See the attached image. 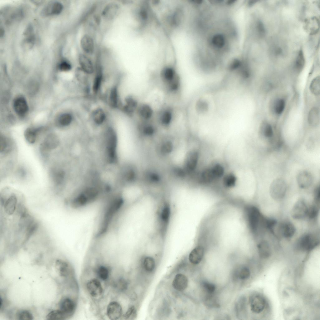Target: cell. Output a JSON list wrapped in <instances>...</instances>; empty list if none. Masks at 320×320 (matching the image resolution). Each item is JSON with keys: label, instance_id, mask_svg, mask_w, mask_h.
Segmentation results:
<instances>
[{"label": "cell", "instance_id": "d590c367", "mask_svg": "<svg viewBox=\"0 0 320 320\" xmlns=\"http://www.w3.org/2000/svg\"><path fill=\"white\" fill-rule=\"evenodd\" d=\"M143 266L146 271L149 272H152L154 270L155 266L154 259L150 257H146L143 261Z\"/></svg>", "mask_w": 320, "mask_h": 320}, {"label": "cell", "instance_id": "9a60e30c", "mask_svg": "<svg viewBox=\"0 0 320 320\" xmlns=\"http://www.w3.org/2000/svg\"><path fill=\"white\" fill-rule=\"evenodd\" d=\"M120 10L119 5L115 2H111L107 4L103 8L102 15L103 18L108 20L114 18Z\"/></svg>", "mask_w": 320, "mask_h": 320}, {"label": "cell", "instance_id": "11a10c76", "mask_svg": "<svg viewBox=\"0 0 320 320\" xmlns=\"http://www.w3.org/2000/svg\"><path fill=\"white\" fill-rule=\"evenodd\" d=\"M314 197L315 200L317 201H319L320 197V186H317L315 189L314 192Z\"/></svg>", "mask_w": 320, "mask_h": 320}, {"label": "cell", "instance_id": "ba28073f", "mask_svg": "<svg viewBox=\"0 0 320 320\" xmlns=\"http://www.w3.org/2000/svg\"><path fill=\"white\" fill-rule=\"evenodd\" d=\"M251 309L253 312L259 313L264 309L266 301L265 297L259 294H255L249 298Z\"/></svg>", "mask_w": 320, "mask_h": 320}, {"label": "cell", "instance_id": "7dc6e473", "mask_svg": "<svg viewBox=\"0 0 320 320\" xmlns=\"http://www.w3.org/2000/svg\"><path fill=\"white\" fill-rule=\"evenodd\" d=\"M318 209L314 205H312L308 208L307 216L311 219L314 218L317 215Z\"/></svg>", "mask_w": 320, "mask_h": 320}, {"label": "cell", "instance_id": "f5cc1de1", "mask_svg": "<svg viewBox=\"0 0 320 320\" xmlns=\"http://www.w3.org/2000/svg\"><path fill=\"white\" fill-rule=\"evenodd\" d=\"M59 68L62 71L67 72L71 69L72 65L68 62L67 61H63L59 64Z\"/></svg>", "mask_w": 320, "mask_h": 320}, {"label": "cell", "instance_id": "5bb4252c", "mask_svg": "<svg viewBox=\"0 0 320 320\" xmlns=\"http://www.w3.org/2000/svg\"><path fill=\"white\" fill-rule=\"evenodd\" d=\"M125 104L122 107L124 112L130 116H132L139 105L137 99L133 96L131 95L127 96L125 99Z\"/></svg>", "mask_w": 320, "mask_h": 320}, {"label": "cell", "instance_id": "db71d44e", "mask_svg": "<svg viewBox=\"0 0 320 320\" xmlns=\"http://www.w3.org/2000/svg\"><path fill=\"white\" fill-rule=\"evenodd\" d=\"M276 221L272 218H265L264 219V224L265 226L268 228L272 229L275 226Z\"/></svg>", "mask_w": 320, "mask_h": 320}, {"label": "cell", "instance_id": "ee69618b", "mask_svg": "<svg viewBox=\"0 0 320 320\" xmlns=\"http://www.w3.org/2000/svg\"><path fill=\"white\" fill-rule=\"evenodd\" d=\"M170 210L169 206L165 205L162 209L160 215V218L164 222H167L169 218Z\"/></svg>", "mask_w": 320, "mask_h": 320}, {"label": "cell", "instance_id": "ab89813d", "mask_svg": "<svg viewBox=\"0 0 320 320\" xmlns=\"http://www.w3.org/2000/svg\"><path fill=\"white\" fill-rule=\"evenodd\" d=\"M236 180V177L233 174H228L224 177L223 182L226 187H231L235 185Z\"/></svg>", "mask_w": 320, "mask_h": 320}, {"label": "cell", "instance_id": "bcb514c9", "mask_svg": "<svg viewBox=\"0 0 320 320\" xmlns=\"http://www.w3.org/2000/svg\"><path fill=\"white\" fill-rule=\"evenodd\" d=\"M75 72L76 77L79 81L84 82L87 80V76L88 74L80 67H78L76 69Z\"/></svg>", "mask_w": 320, "mask_h": 320}, {"label": "cell", "instance_id": "d6a6232c", "mask_svg": "<svg viewBox=\"0 0 320 320\" xmlns=\"http://www.w3.org/2000/svg\"><path fill=\"white\" fill-rule=\"evenodd\" d=\"M39 128H28L25 131L24 137L26 140L30 143H34L37 139L38 133L40 130Z\"/></svg>", "mask_w": 320, "mask_h": 320}, {"label": "cell", "instance_id": "836d02e7", "mask_svg": "<svg viewBox=\"0 0 320 320\" xmlns=\"http://www.w3.org/2000/svg\"><path fill=\"white\" fill-rule=\"evenodd\" d=\"M47 320H65L68 318L65 314L59 309L52 310L47 315Z\"/></svg>", "mask_w": 320, "mask_h": 320}, {"label": "cell", "instance_id": "4dcf8cb0", "mask_svg": "<svg viewBox=\"0 0 320 320\" xmlns=\"http://www.w3.org/2000/svg\"><path fill=\"white\" fill-rule=\"evenodd\" d=\"M10 139L3 135L0 137V152L6 153L9 152L12 149V143Z\"/></svg>", "mask_w": 320, "mask_h": 320}, {"label": "cell", "instance_id": "f546056e", "mask_svg": "<svg viewBox=\"0 0 320 320\" xmlns=\"http://www.w3.org/2000/svg\"><path fill=\"white\" fill-rule=\"evenodd\" d=\"M52 181L56 186L61 185L64 180L65 176L64 172L60 169H55L52 170L51 173Z\"/></svg>", "mask_w": 320, "mask_h": 320}, {"label": "cell", "instance_id": "5b68a950", "mask_svg": "<svg viewBox=\"0 0 320 320\" xmlns=\"http://www.w3.org/2000/svg\"><path fill=\"white\" fill-rule=\"evenodd\" d=\"M106 315L109 319L116 320L122 318L124 314L122 307L119 302L116 300L110 301L107 305Z\"/></svg>", "mask_w": 320, "mask_h": 320}, {"label": "cell", "instance_id": "30bf717a", "mask_svg": "<svg viewBox=\"0 0 320 320\" xmlns=\"http://www.w3.org/2000/svg\"><path fill=\"white\" fill-rule=\"evenodd\" d=\"M136 112L143 121H149L152 119L154 114L153 108L147 103L139 104Z\"/></svg>", "mask_w": 320, "mask_h": 320}, {"label": "cell", "instance_id": "44dd1931", "mask_svg": "<svg viewBox=\"0 0 320 320\" xmlns=\"http://www.w3.org/2000/svg\"><path fill=\"white\" fill-rule=\"evenodd\" d=\"M63 5L60 2H54L48 4L42 10V14L45 16L57 15L63 9Z\"/></svg>", "mask_w": 320, "mask_h": 320}, {"label": "cell", "instance_id": "cb8c5ba5", "mask_svg": "<svg viewBox=\"0 0 320 320\" xmlns=\"http://www.w3.org/2000/svg\"><path fill=\"white\" fill-rule=\"evenodd\" d=\"M279 230L282 235L286 238L292 237L295 234V228L293 225L289 222L281 224L279 227Z\"/></svg>", "mask_w": 320, "mask_h": 320}, {"label": "cell", "instance_id": "3957f363", "mask_svg": "<svg viewBox=\"0 0 320 320\" xmlns=\"http://www.w3.org/2000/svg\"><path fill=\"white\" fill-rule=\"evenodd\" d=\"M319 243V239L315 235L306 234L301 237L298 240L297 246L302 251H307L314 248Z\"/></svg>", "mask_w": 320, "mask_h": 320}, {"label": "cell", "instance_id": "681fc988", "mask_svg": "<svg viewBox=\"0 0 320 320\" xmlns=\"http://www.w3.org/2000/svg\"><path fill=\"white\" fill-rule=\"evenodd\" d=\"M255 29L258 34L260 37H263L265 35V28L263 23L261 21H259L256 23Z\"/></svg>", "mask_w": 320, "mask_h": 320}, {"label": "cell", "instance_id": "e575fe53", "mask_svg": "<svg viewBox=\"0 0 320 320\" xmlns=\"http://www.w3.org/2000/svg\"><path fill=\"white\" fill-rule=\"evenodd\" d=\"M310 89L312 93L316 96L320 93V78L319 76L315 78L310 85Z\"/></svg>", "mask_w": 320, "mask_h": 320}, {"label": "cell", "instance_id": "7402d4cb", "mask_svg": "<svg viewBox=\"0 0 320 320\" xmlns=\"http://www.w3.org/2000/svg\"><path fill=\"white\" fill-rule=\"evenodd\" d=\"M55 267L61 277H67L72 272L70 265L67 262L62 260H58L55 262Z\"/></svg>", "mask_w": 320, "mask_h": 320}, {"label": "cell", "instance_id": "f6af8a7d", "mask_svg": "<svg viewBox=\"0 0 320 320\" xmlns=\"http://www.w3.org/2000/svg\"><path fill=\"white\" fill-rule=\"evenodd\" d=\"M19 320H32L33 317L29 311L27 310H22L19 312L17 315Z\"/></svg>", "mask_w": 320, "mask_h": 320}, {"label": "cell", "instance_id": "f35d334b", "mask_svg": "<svg viewBox=\"0 0 320 320\" xmlns=\"http://www.w3.org/2000/svg\"><path fill=\"white\" fill-rule=\"evenodd\" d=\"M201 180L205 182H209L215 179L211 168L206 169L202 172L201 175Z\"/></svg>", "mask_w": 320, "mask_h": 320}, {"label": "cell", "instance_id": "ac0fdd59", "mask_svg": "<svg viewBox=\"0 0 320 320\" xmlns=\"http://www.w3.org/2000/svg\"><path fill=\"white\" fill-rule=\"evenodd\" d=\"M80 46L83 51L87 54H92L94 50V42L92 38L88 34H85L81 38Z\"/></svg>", "mask_w": 320, "mask_h": 320}, {"label": "cell", "instance_id": "f907efd6", "mask_svg": "<svg viewBox=\"0 0 320 320\" xmlns=\"http://www.w3.org/2000/svg\"><path fill=\"white\" fill-rule=\"evenodd\" d=\"M202 285L204 290L209 294H212L215 290V286L212 283L207 282H204Z\"/></svg>", "mask_w": 320, "mask_h": 320}, {"label": "cell", "instance_id": "52a82bcc", "mask_svg": "<svg viewBox=\"0 0 320 320\" xmlns=\"http://www.w3.org/2000/svg\"><path fill=\"white\" fill-rule=\"evenodd\" d=\"M59 309L63 312L68 318L71 317L75 312L77 308L76 300L70 297L64 296L59 302Z\"/></svg>", "mask_w": 320, "mask_h": 320}, {"label": "cell", "instance_id": "7a4b0ae2", "mask_svg": "<svg viewBox=\"0 0 320 320\" xmlns=\"http://www.w3.org/2000/svg\"><path fill=\"white\" fill-rule=\"evenodd\" d=\"M287 190L286 184L282 178L274 179L272 182L269 189L270 193L272 198L278 200L283 198Z\"/></svg>", "mask_w": 320, "mask_h": 320}, {"label": "cell", "instance_id": "4316f807", "mask_svg": "<svg viewBox=\"0 0 320 320\" xmlns=\"http://www.w3.org/2000/svg\"><path fill=\"white\" fill-rule=\"evenodd\" d=\"M92 118L94 122L98 125L102 124L106 118V114L101 108L95 109L92 113Z\"/></svg>", "mask_w": 320, "mask_h": 320}, {"label": "cell", "instance_id": "1f68e13d", "mask_svg": "<svg viewBox=\"0 0 320 320\" xmlns=\"http://www.w3.org/2000/svg\"><path fill=\"white\" fill-rule=\"evenodd\" d=\"M308 120L309 123L313 126L317 125L320 121V113L317 108H313L309 113Z\"/></svg>", "mask_w": 320, "mask_h": 320}, {"label": "cell", "instance_id": "7bdbcfd3", "mask_svg": "<svg viewBox=\"0 0 320 320\" xmlns=\"http://www.w3.org/2000/svg\"><path fill=\"white\" fill-rule=\"evenodd\" d=\"M211 168L215 178H220L223 174L224 169L219 164H216Z\"/></svg>", "mask_w": 320, "mask_h": 320}, {"label": "cell", "instance_id": "9c48e42d", "mask_svg": "<svg viewBox=\"0 0 320 320\" xmlns=\"http://www.w3.org/2000/svg\"><path fill=\"white\" fill-rule=\"evenodd\" d=\"M308 207L304 200H298L295 203L291 211V215L295 219H300L307 216Z\"/></svg>", "mask_w": 320, "mask_h": 320}, {"label": "cell", "instance_id": "60d3db41", "mask_svg": "<svg viewBox=\"0 0 320 320\" xmlns=\"http://www.w3.org/2000/svg\"><path fill=\"white\" fill-rule=\"evenodd\" d=\"M285 106V101L282 99H279L276 102L274 109L276 113L278 115L281 114L283 111Z\"/></svg>", "mask_w": 320, "mask_h": 320}, {"label": "cell", "instance_id": "277c9868", "mask_svg": "<svg viewBox=\"0 0 320 320\" xmlns=\"http://www.w3.org/2000/svg\"><path fill=\"white\" fill-rule=\"evenodd\" d=\"M107 149L109 160L111 162L114 161L116 157L117 137L113 129L109 128L106 131Z\"/></svg>", "mask_w": 320, "mask_h": 320}, {"label": "cell", "instance_id": "8d00e7d4", "mask_svg": "<svg viewBox=\"0 0 320 320\" xmlns=\"http://www.w3.org/2000/svg\"><path fill=\"white\" fill-rule=\"evenodd\" d=\"M305 60L302 51L300 50L298 53L295 63V67L298 71H300L303 68Z\"/></svg>", "mask_w": 320, "mask_h": 320}, {"label": "cell", "instance_id": "d6986e66", "mask_svg": "<svg viewBox=\"0 0 320 320\" xmlns=\"http://www.w3.org/2000/svg\"><path fill=\"white\" fill-rule=\"evenodd\" d=\"M188 284V280L184 275L178 273L174 277L172 282V285L176 290L182 292L187 288Z\"/></svg>", "mask_w": 320, "mask_h": 320}, {"label": "cell", "instance_id": "8992f818", "mask_svg": "<svg viewBox=\"0 0 320 320\" xmlns=\"http://www.w3.org/2000/svg\"><path fill=\"white\" fill-rule=\"evenodd\" d=\"M59 144V139L58 136L53 134L47 135L40 145L41 154L46 157L49 151L56 148Z\"/></svg>", "mask_w": 320, "mask_h": 320}, {"label": "cell", "instance_id": "e0dca14e", "mask_svg": "<svg viewBox=\"0 0 320 320\" xmlns=\"http://www.w3.org/2000/svg\"><path fill=\"white\" fill-rule=\"evenodd\" d=\"M78 60L80 67L88 74H91L94 71V68L91 60L83 54L79 55Z\"/></svg>", "mask_w": 320, "mask_h": 320}, {"label": "cell", "instance_id": "ffe728a7", "mask_svg": "<svg viewBox=\"0 0 320 320\" xmlns=\"http://www.w3.org/2000/svg\"><path fill=\"white\" fill-rule=\"evenodd\" d=\"M13 105L15 112L19 116H22L27 113L28 107L27 101L23 98L18 97L16 98Z\"/></svg>", "mask_w": 320, "mask_h": 320}, {"label": "cell", "instance_id": "6da1fadb", "mask_svg": "<svg viewBox=\"0 0 320 320\" xmlns=\"http://www.w3.org/2000/svg\"><path fill=\"white\" fill-rule=\"evenodd\" d=\"M85 288L89 296L93 300L103 298L104 289L102 282L97 278L92 277L85 283Z\"/></svg>", "mask_w": 320, "mask_h": 320}, {"label": "cell", "instance_id": "c3c4849f", "mask_svg": "<svg viewBox=\"0 0 320 320\" xmlns=\"http://www.w3.org/2000/svg\"><path fill=\"white\" fill-rule=\"evenodd\" d=\"M136 314V310L135 307L132 305L130 306L126 311L124 313L122 318L126 319H129L135 316Z\"/></svg>", "mask_w": 320, "mask_h": 320}, {"label": "cell", "instance_id": "d4e9b609", "mask_svg": "<svg viewBox=\"0 0 320 320\" xmlns=\"http://www.w3.org/2000/svg\"><path fill=\"white\" fill-rule=\"evenodd\" d=\"M257 248L259 256L262 258H266L271 254V250L268 242L263 241L258 244Z\"/></svg>", "mask_w": 320, "mask_h": 320}, {"label": "cell", "instance_id": "2e32d148", "mask_svg": "<svg viewBox=\"0 0 320 320\" xmlns=\"http://www.w3.org/2000/svg\"><path fill=\"white\" fill-rule=\"evenodd\" d=\"M297 181L299 186L302 188L310 187L313 182V178L309 172L303 171L300 172L297 177Z\"/></svg>", "mask_w": 320, "mask_h": 320}, {"label": "cell", "instance_id": "4fadbf2b", "mask_svg": "<svg viewBox=\"0 0 320 320\" xmlns=\"http://www.w3.org/2000/svg\"><path fill=\"white\" fill-rule=\"evenodd\" d=\"M173 110L170 107H165L159 111L158 117V120L160 123L164 125L170 124L173 120Z\"/></svg>", "mask_w": 320, "mask_h": 320}, {"label": "cell", "instance_id": "7c38bea8", "mask_svg": "<svg viewBox=\"0 0 320 320\" xmlns=\"http://www.w3.org/2000/svg\"><path fill=\"white\" fill-rule=\"evenodd\" d=\"M2 201L5 213L8 215H11L15 212L17 203V199L14 193L4 198L2 197Z\"/></svg>", "mask_w": 320, "mask_h": 320}, {"label": "cell", "instance_id": "b9f144b4", "mask_svg": "<svg viewBox=\"0 0 320 320\" xmlns=\"http://www.w3.org/2000/svg\"><path fill=\"white\" fill-rule=\"evenodd\" d=\"M262 135L266 138H272L273 135V129L272 126L269 124H265L262 130Z\"/></svg>", "mask_w": 320, "mask_h": 320}, {"label": "cell", "instance_id": "816d5d0a", "mask_svg": "<svg viewBox=\"0 0 320 320\" xmlns=\"http://www.w3.org/2000/svg\"><path fill=\"white\" fill-rule=\"evenodd\" d=\"M250 275V272L249 269L246 267L243 268L240 271L239 273V278L242 280L248 279Z\"/></svg>", "mask_w": 320, "mask_h": 320}, {"label": "cell", "instance_id": "f1b7e54d", "mask_svg": "<svg viewBox=\"0 0 320 320\" xmlns=\"http://www.w3.org/2000/svg\"><path fill=\"white\" fill-rule=\"evenodd\" d=\"M198 159V154L195 151L190 152L187 160V167L188 170L192 171L195 168Z\"/></svg>", "mask_w": 320, "mask_h": 320}, {"label": "cell", "instance_id": "484cf974", "mask_svg": "<svg viewBox=\"0 0 320 320\" xmlns=\"http://www.w3.org/2000/svg\"><path fill=\"white\" fill-rule=\"evenodd\" d=\"M118 94L116 86H114L111 89L109 94L108 102L110 106L113 108H117L118 105Z\"/></svg>", "mask_w": 320, "mask_h": 320}, {"label": "cell", "instance_id": "74e56055", "mask_svg": "<svg viewBox=\"0 0 320 320\" xmlns=\"http://www.w3.org/2000/svg\"><path fill=\"white\" fill-rule=\"evenodd\" d=\"M72 120V116L69 113H66L62 114L59 118V122L62 126H66L69 125Z\"/></svg>", "mask_w": 320, "mask_h": 320}, {"label": "cell", "instance_id": "83f0119b", "mask_svg": "<svg viewBox=\"0 0 320 320\" xmlns=\"http://www.w3.org/2000/svg\"><path fill=\"white\" fill-rule=\"evenodd\" d=\"M102 80V73L101 69L99 67L96 72L92 85V90L95 94L98 92L101 86Z\"/></svg>", "mask_w": 320, "mask_h": 320}, {"label": "cell", "instance_id": "8fae6325", "mask_svg": "<svg viewBox=\"0 0 320 320\" xmlns=\"http://www.w3.org/2000/svg\"><path fill=\"white\" fill-rule=\"evenodd\" d=\"M248 218L251 229L255 231L258 227L260 218V213L256 207L251 206L248 209Z\"/></svg>", "mask_w": 320, "mask_h": 320}, {"label": "cell", "instance_id": "603a6c76", "mask_svg": "<svg viewBox=\"0 0 320 320\" xmlns=\"http://www.w3.org/2000/svg\"><path fill=\"white\" fill-rule=\"evenodd\" d=\"M204 252V249L201 246L195 248L189 254V259L190 262L193 264L199 263L203 257Z\"/></svg>", "mask_w": 320, "mask_h": 320}]
</instances>
